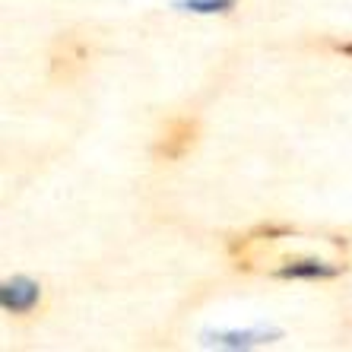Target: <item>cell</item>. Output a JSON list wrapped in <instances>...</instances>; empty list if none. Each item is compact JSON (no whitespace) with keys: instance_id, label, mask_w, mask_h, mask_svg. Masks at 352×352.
Instances as JSON below:
<instances>
[{"instance_id":"cell-7","label":"cell","mask_w":352,"mask_h":352,"mask_svg":"<svg viewBox=\"0 0 352 352\" xmlns=\"http://www.w3.org/2000/svg\"><path fill=\"white\" fill-rule=\"evenodd\" d=\"M336 51H340L343 58H349V60H352V41H340V45H336Z\"/></svg>"},{"instance_id":"cell-4","label":"cell","mask_w":352,"mask_h":352,"mask_svg":"<svg viewBox=\"0 0 352 352\" xmlns=\"http://www.w3.org/2000/svg\"><path fill=\"white\" fill-rule=\"evenodd\" d=\"M38 302H41V289L29 276H13L0 286V308L7 314H13V318L32 314L38 308Z\"/></svg>"},{"instance_id":"cell-6","label":"cell","mask_w":352,"mask_h":352,"mask_svg":"<svg viewBox=\"0 0 352 352\" xmlns=\"http://www.w3.org/2000/svg\"><path fill=\"white\" fill-rule=\"evenodd\" d=\"M238 0H184L181 7L194 10V13H229L235 10Z\"/></svg>"},{"instance_id":"cell-5","label":"cell","mask_w":352,"mask_h":352,"mask_svg":"<svg viewBox=\"0 0 352 352\" xmlns=\"http://www.w3.org/2000/svg\"><path fill=\"white\" fill-rule=\"evenodd\" d=\"M346 270V263H324L314 257H295V261H283L273 270L276 279H333Z\"/></svg>"},{"instance_id":"cell-1","label":"cell","mask_w":352,"mask_h":352,"mask_svg":"<svg viewBox=\"0 0 352 352\" xmlns=\"http://www.w3.org/2000/svg\"><path fill=\"white\" fill-rule=\"evenodd\" d=\"M283 238H292L289 226H279V222H263L257 229H251L248 235H232L229 238V257L232 267L241 273L257 270V248L263 245H276Z\"/></svg>"},{"instance_id":"cell-3","label":"cell","mask_w":352,"mask_h":352,"mask_svg":"<svg viewBox=\"0 0 352 352\" xmlns=\"http://www.w3.org/2000/svg\"><path fill=\"white\" fill-rule=\"evenodd\" d=\"M92 48L89 41H82L80 35H60L51 45V58H48V70L54 82H74L76 76H82V70L89 67Z\"/></svg>"},{"instance_id":"cell-2","label":"cell","mask_w":352,"mask_h":352,"mask_svg":"<svg viewBox=\"0 0 352 352\" xmlns=\"http://www.w3.org/2000/svg\"><path fill=\"white\" fill-rule=\"evenodd\" d=\"M197 140H200V121L197 118L190 115L172 118L159 131L156 143H153V159L156 162H181L197 146Z\"/></svg>"}]
</instances>
